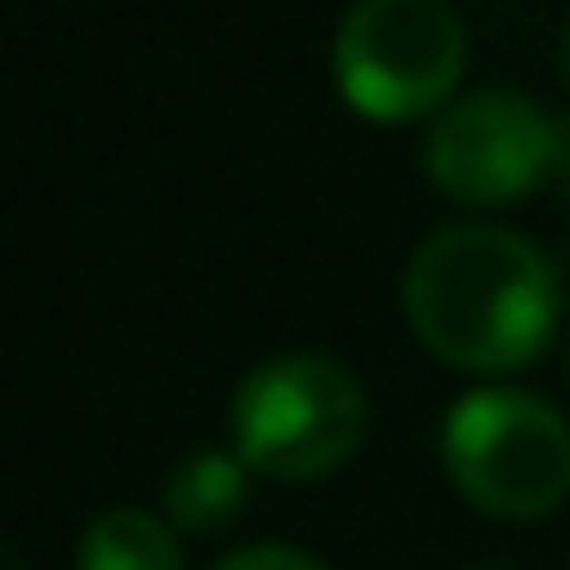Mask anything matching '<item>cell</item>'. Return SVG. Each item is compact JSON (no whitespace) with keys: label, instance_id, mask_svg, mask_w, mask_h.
I'll return each instance as SVG.
<instances>
[{"label":"cell","instance_id":"5","mask_svg":"<svg viewBox=\"0 0 570 570\" xmlns=\"http://www.w3.org/2000/svg\"><path fill=\"white\" fill-rule=\"evenodd\" d=\"M570 124H558L546 105H533L528 92H460L442 117L430 124L423 141V173L448 203L466 209H503L521 203L546 185L558 160H564Z\"/></svg>","mask_w":570,"mask_h":570},{"label":"cell","instance_id":"11","mask_svg":"<svg viewBox=\"0 0 570 570\" xmlns=\"http://www.w3.org/2000/svg\"><path fill=\"white\" fill-rule=\"evenodd\" d=\"M564 381H570V332H564Z\"/></svg>","mask_w":570,"mask_h":570},{"label":"cell","instance_id":"1","mask_svg":"<svg viewBox=\"0 0 570 570\" xmlns=\"http://www.w3.org/2000/svg\"><path fill=\"white\" fill-rule=\"evenodd\" d=\"M399 301L417 344L466 374H515L540 362L564 320L552 258L497 222L435 227L411 252Z\"/></svg>","mask_w":570,"mask_h":570},{"label":"cell","instance_id":"3","mask_svg":"<svg viewBox=\"0 0 570 570\" xmlns=\"http://www.w3.org/2000/svg\"><path fill=\"white\" fill-rule=\"evenodd\" d=\"M368 435V393L337 356L288 350L239 381L234 454L283 484L332 479Z\"/></svg>","mask_w":570,"mask_h":570},{"label":"cell","instance_id":"7","mask_svg":"<svg viewBox=\"0 0 570 570\" xmlns=\"http://www.w3.org/2000/svg\"><path fill=\"white\" fill-rule=\"evenodd\" d=\"M75 570H185V546L154 509H105L80 533Z\"/></svg>","mask_w":570,"mask_h":570},{"label":"cell","instance_id":"4","mask_svg":"<svg viewBox=\"0 0 570 570\" xmlns=\"http://www.w3.org/2000/svg\"><path fill=\"white\" fill-rule=\"evenodd\" d=\"M337 92L368 124H417L460 99L466 31L448 0H356L332 38Z\"/></svg>","mask_w":570,"mask_h":570},{"label":"cell","instance_id":"8","mask_svg":"<svg viewBox=\"0 0 570 570\" xmlns=\"http://www.w3.org/2000/svg\"><path fill=\"white\" fill-rule=\"evenodd\" d=\"M215 570H325V564L313 552H301V546L264 540V546H239V552H227Z\"/></svg>","mask_w":570,"mask_h":570},{"label":"cell","instance_id":"10","mask_svg":"<svg viewBox=\"0 0 570 570\" xmlns=\"http://www.w3.org/2000/svg\"><path fill=\"white\" fill-rule=\"evenodd\" d=\"M558 62H564V80H570V26H564V50H558Z\"/></svg>","mask_w":570,"mask_h":570},{"label":"cell","instance_id":"12","mask_svg":"<svg viewBox=\"0 0 570 570\" xmlns=\"http://www.w3.org/2000/svg\"><path fill=\"white\" fill-rule=\"evenodd\" d=\"M564 190H570V148H564Z\"/></svg>","mask_w":570,"mask_h":570},{"label":"cell","instance_id":"6","mask_svg":"<svg viewBox=\"0 0 570 570\" xmlns=\"http://www.w3.org/2000/svg\"><path fill=\"white\" fill-rule=\"evenodd\" d=\"M252 497V466L234 454V448H197L185 454L173 472H166V521L185 533H222L246 515Z\"/></svg>","mask_w":570,"mask_h":570},{"label":"cell","instance_id":"9","mask_svg":"<svg viewBox=\"0 0 570 570\" xmlns=\"http://www.w3.org/2000/svg\"><path fill=\"white\" fill-rule=\"evenodd\" d=\"M0 570H31V564H26V558H19L7 540H0Z\"/></svg>","mask_w":570,"mask_h":570},{"label":"cell","instance_id":"2","mask_svg":"<svg viewBox=\"0 0 570 570\" xmlns=\"http://www.w3.org/2000/svg\"><path fill=\"white\" fill-rule=\"evenodd\" d=\"M442 472L497 521H540L570 497V423L528 386H472L442 417Z\"/></svg>","mask_w":570,"mask_h":570}]
</instances>
